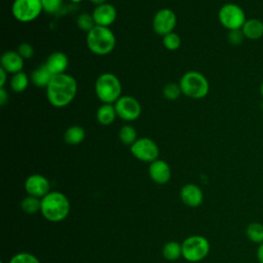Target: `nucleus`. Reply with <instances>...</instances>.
Instances as JSON below:
<instances>
[{
    "instance_id": "f257e3e1",
    "label": "nucleus",
    "mask_w": 263,
    "mask_h": 263,
    "mask_svg": "<svg viewBox=\"0 0 263 263\" xmlns=\"http://www.w3.org/2000/svg\"><path fill=\"white\" fill-rule=\"evenodd\" d=\"M76 92L77 82L75 78L66 73L53 75L46 87L47 100L57 108L69 105L74 100Z\"/></svg>"
},
{
    "instance_id": "f03ea898",
    "label": "nucleus",
    "mask_w": 263,
    "mask_h": 263,
    "mask_svg": "<svg viewBox=\"0 0 263 263\" xmlns=\"http://www.w3.org/2000/svg\"><path fill=\"white\" fill-rule=\"evenodd\" d=\"M88 49L97 55H106L110 53L116 44L114 33L108 27L96 26L86 36Z\"/></svg>"
},
{
    "instance_id": "7ed1b4c3",
    "label": "nucleus",
    "mask_w": 263,
    "mask_h": 263,
    "mask_svg": "<svg viewBox=\"0 0 263 263\" xmlns=\"http://www.w3.org/2000/svg\"><path fill=\"white\" fill-rule=\"evenodd\" d=\"M69 211V200L61 192H49L41 199V213L51 222H59L65 219Z\"/></svg>"
},
{
    "instance_id": "20e7f679",
    "label": "nucleus",
    "mask_w": 263,
    "mask_h": 263,
    "mask_svg": "<svg viewBox=\"0 0 263 263\" xmlns=\"http://www.w3.org/2000/svg\"><path fill=\"white\" fill-rule=\"evenodd\" d=\"M95 90L101 102L104 104H112L121 97V83L116 75L103 73L96 80Z\"/></svg>"
},
{
    "instance_id": "39448f33",
    "label": "nucleus",
    "mask_w": 263,
    "mask_h": 263,
    "mask_svg": "<svg viewBox=\"0 0 263 263\" xmlns=\"http://www.w3.org/2000/svg\"><path fill=\"white\" fill-rule=\"evenodd\" d=\"M182 93L192 99H202L210 90V83L205 76L197 71L185 73L179 82Z\"/></svg>"
},
{
    "instance_id": "423d86ee",
    "label": "nucleus",
    "mask_w": 263,
    "mask_h": 263,
    "mask_svg": "<svg viewBox=\"0 0 263 263\" xmlns=\"http://www.w3.org/2000/svg\"><path fill=\"white\" fill-rule=\"evenodd\" d=\"M218 20L225 29L231 31L241 29L247 17L243 9L238 4L226 3L219 9Z\"/></svg>"
},
{
    "instance_id": "0eeeda50",
    "label": "nucleus",
    "mask_w": 263,
    "mask_h": 263,
    "mask_svg": "<svg viewBox=\"0 0 263 263\" xmlns=\"http://www.w3.org/2000/svg\"><path fill=\"white\" fill-rule=\"evenodd\" d=\"M210 251V243L208 239L200 235H193L184 240L182 243L183 257L191 262L202 260Z\"/></svg>"
},
{
    "instance_id": "6e6552de",
    "label": "nucleus",
    "mask_w": 263,
    "mask_h": 263,
    "mask_svg": "<svg viewBox=\"0 0 263 263\" xmlns=\"http://www.w3.org/2000/svg\"><path fill=\"white\" fill-rule=\"evenodd\" d=\"M41 0H14L11 12L21 23H30L36 20L42 11Z\"/></svg>"
},
{
    "instance_id": "1a4fd4ad",
    "label": "nucleus",
    "mask_w": 263,
    "mask_h": 263,
    "mask_svg": "<svg viewBox=\"0 0 263 263\" xmlns=\"http://www.w3.org/2000/svg\"><path fill=\"white\" fill-rule=\"evenodd\" d=\"M116 114L125 121H134L141 115V105L139 101L130 96H121L115 102Z\"/></svg>"
},
{
    "instance_id": "9d476101",
    "label": "nucleus",
    "mask_w": 263,
    "mask_h": 263,
    "mask_svg": "<svg viewBox=\"0 0 263 263\" xmlns=\"http://www.w3.org/2000/svg\"><path fill=\"white\" fill-rule=\"evenodd\" d=\"M133 155L142 161L152 162L158 157V147L156 143L149 138H140L132 146Z\"/></svg>"
},
{
    "instance_id": "9b49d317",
    "label": "nucleus",
    "mask_w": 263,
    "mask_h": 263,
    "mask_svg": "<svg viewBox=\"0 0 263 263\" xmlns=\"http://www.w3.org/2000/svg\"><path fill=\"white\" fill-rule=\"evenodd\" d=\"M177 24V16L175 12L170 8H162L158 10L152 22L153 30L158 35L164 36L175 29Z\"/></svg>"
},
{
    "instance_id": "f8f14e48",
    "label": "nucleus",
    "mask_w": 263,
    "mask_h": 263,
    "mask_svg": "<svg viewBox=\"0 0 263 263\" xmlns=\"http://www.w3.org/2000/svg\"><path fill=\"white\" fill-rule=\"evenodd\" d=\"M92 17L96 26L109 27L112 25L117 16L116 8L110 3H103L95 7L92 11Z\"/></svg>"
},
{
    "instance_id": "ddd939ff",
    "label": "nucleus",
    "mask_w": 263,
    "mask_h": 263,
    "mask_svg": "<svg viewBox=\"0 0 263 263\" xmlns=\"http://www.w3.org/2000/svg\"><path fill=\"white\" fill-rule=\"evenodd\" d=\"M25 188L31 196L35 197H44L49 193V183L47 179L38 174L32 175L26 180Z\"/></svg>"
},
{
    "instance_id": "4468645a",
    "label": "nucleus",
    "mask_w": 263,
    "mask_h": 263,
    "mask_svg": "<svg viewBox=\"0 0 263 263\" xmlns=\"http://www.w3.org/2000/svg\"><path fill=\"white\" fill-rule=\"evenodd\" d=\"M1 68L7 73L16 74L22 72L24 68V59L18 54L17 51L8 50L1 55Z\"/></svg>"
},
{
    "instance_id": "2eb2a0df",
    "label": "nucleus",
    "mask_w": 263,
    "mask_h": 263,
    "mask_svg": "<svg viewBox=\"0 0 263 263\" xmlns=\"http://www.w3.org/2000/svg\"><path fill=\"white\" fill-rule=\"evenodd\" d=\"M149 175L154 182L165 184L171 179V168L164 160L156 159L149 166Z\"/></svg>"
},
{
    "instance_id": "dca6fc26",
    "label": "nucleus",
    "mask_w": 263,
    "mask_h": 263,
    "mask_svg": "<svg viewBox=\"0 0 263 263\" xmlns=\"http://www.w3.org/2000/svg\"><path fill=\"white\" fill-rule=\"evenodd\" d=\"M68 58L62 51L52 52L46 60L45 66L52 75H59L65 73L68 67Z\"/></svg>"
},
{
    "instance_id": "f3484780",
    "label": "nucleus",
    "mask_w": 263,
    "mask_h": 263,
    "mask_svg": "<svg viewBox=\"0 0 263 263\" xmlns=\"http://www.w3.org/2000/svg\"><path fill=\"white\" fill-rule=\"evenodd\" d=\"M181 198L189 206H198L202 202V192L198 186L187 184L181 190Z\"/></svg>"
},
{
    "instance_id": "a211bd4d",
    "label": "nucleus",
    "mask_w": 263,
    "mask_h": 263,
    "mask_svg": "<svg viewBox=\"0 0 263 263\" xmlns=\"http://www.w3.org/2000/svg\"><path fill=\"white\" fill-rule=\"evenodd\" d=\"M241 31L246 39L259 40L263 37V22L257 17L247 18Z\"/></svg>"
},
{
    "instance_id": "6ab92c4d",
    "label": "nucleus",
    "mask_w": 263,
    "mask_h": 263,
    "mask_svg": "<svg viewBox=\"0 0 263 263\" xmlns=\"http://www.w3.org/2000/svg\"><path fill=\"white\" fill-rule=\"evenodd\" d=\"M52 74L46 68L45 64L37 67L31 74V81L37 87H47L52 78Z\"/></svg>"
},
{
    "instance_id": "aec40b11",
    "label": "nucleus",
    "mask_w": 263,
    "mask_h": 263,
    "mask_svg": "<svg viewBox=\"0 0 263 263\" xmlns=\"http://www.w3.org/2000/svg\"><path fill=\"white\" fill-rule=\"evenodd\" d=\"M116 116V110L112 104H103L97 110V119L103 125L111 124Z\"/></svg>"
},
{
    "instance_id": "412c9836",
    "label": "nucleus",
    "mask_w": 263,
    "mask_h": 263,
    "mask_svg": "<svg viewBox=\"0 0 263 263\" xmlns=\"http://www.w3.org/2000/svg\"><path fill=\"white\" fill-rule=\"evenodd\" d=\"M85 138L84 129L79 125H72L65 132L64 140L69 145H77Z\"/></svg>"
},
{
    "instance_id": "4be33fe9",
    "label": "nucleus",
    "mask_w": 263,
    "mask_h": 263,
    "mask_svg": "<svg viewBox=\"0 0 263 263\" xmlns=\"http://www.w3.org/2000/svg\"><path fill=\"white\" fill-rule=\"evenodd\" d=\"M248 238L255 243H263V224L260 222H252L246 228Z\"/></svg>"
},
{
    "instance_id": "5701e85b",
    "label": "nucleus",
    "mask_w": 263,
    "mask_h": 263,
    "mask_svg": "<svg viewBox=\"0 0 263 263\" xmlns=\"http://www.w3.org/2000/svg\"><path fill=\"white\" fill-rule=\"evenodd\" d=\"M28 84H29V77L23 71L16 74H13V76L10 79V87L15 92L24 91L28 87Z\"/></svg>"
},
{
    "instance_id": "b1692460",
    "label": "nucleus",
    "mask_w": 263,
    "mask_h": 263,
    "mask_svg": "<svg viewBox=\"0 0 263 263\" xmlns=\"http://www.w3.org/2000/svg\"><path fill=\"white\" fill-rule=\"evenodd\" d=\"M119 140L122 144L124 145H133L138 139H137V130L135 129L134 126L132 125H123L120 129H119V134H118Z\"/></svg>"
},
{
    "instance_id": "393cba45",
    "label": "nucleus",
    "mask_w": 263,
    "mask_h": 263,
    "mask_svg": "<svg viewBox=\"0 0 263 263\" xmlns=\"http://www.w3.org/2000/svg\"><path fill=\"white\" fill-rule=\"evenodd\" d=\"M162 253L167 260H176L182 254V246L176 241H170L163 247Z\"/></svg>"
},
{
    "instance_id": "a878e982",
    "label": "nucleus",
    "mask_w": 263,
    "mask_h": 263,
    "mask_svg": "<svg viewBox=\"0 0 263 263\" xmlns=\"http://www.w3.org/2000/svg\"><path fill=\"white\" fill-rule=\"evenodd\" d=\"M22 209L28 214H35L37 211L41 210V200L35 196H28L22 201Z\"/></svg>"
},
{
    "instance_id": "bb28decb",
    "label": "nucleus",
    "mask_w": 263,
    "mask_h": 263,
    "mask_svg": "<svg viewBox=\"0 0 263 263\" xmlns=\"http://www.w3.org/2000/svg\"><path fill=\"white\" fill-rule=\"evenodd\" d=\"M77 26L80 30L88 33L91 29L96 27V23L93 21L92 14H89L87 12L80 13L77 17Z\"/></svg>"
},
{
    "instance_id": "cd10ccee",
    "label": "nucleus",
    "mask_w": 263,
    "mask_h": 263,
    "mask_svg": "<svg viewBox=\"0 0 263 263\" xmlns=\"http://www.w3.org/2000/svg\"><path fill=\"white\" fill-rule=\"evenodd\" d=\"M162 42H163V45L166 49L176 50L181 45V38L177 33L171 32V33L163 36Z\"/></svg>"
},
{
    "instance_id": "c85d7f7f",
    "label": "nucleus",
    "mask_w": 263,
    "mask_h": 263,
    "mask_svg": "<svg viewBox=\"0 0 263 263\" xmlns=\"http://www.w3.org/2000/svg\"><path fill=\"white\" fill-rule=\"evenodd\" d=\"M181 93H182L181 87L177 83H167L163 87V96L167 100H176L180 97Z\"/></svg>"
},
{
    "instance_id": "c756f323",
    "label": "nucleus",
    "mask_w": 263,
    "mask_h": 263,
    "mask_svg": "<svg viewBox=\"0 0 263 263\" xmlns=\"http://www.w3.org/2000/svg\"><path fill=\"white\" fill-rule=\"evenodd\" d=\"M42 9L47 13H55L60 10L63 0H41Z\"/></svg>"
},
{
    "instance_id": "7c9ffc66",
    "label": "nucleus",
    "mask_w": 263,
    "mask_h": 263,
    "mask_svg": "<svg viewBox=\"0 0 263 263\" xmlns=\"http://www.w3.org/2000/svg\"><path fill=\"white\" fill-rule=\"evenodd\" d=\"M9 263H40L36 257L28 253L16 254Z\"/></svg>"
},
{
    "instance_id": "2f4dec72",
    "label": "nucleus",
    "mask_w": 263,
    "mask_h": 263,
    "mask_svg": "<svg viewBox=\"0 0 263 263\" xmlns=\"http://www.w3.org/2000/svg\"><path fill=\"white\" fill-rule=\"evenodd\" d=\"M227 39H228V42L230 44H232V45H239L243 41L245 36H243V33H242L241 29L231 30V31H228Z\"/></svg>"
},
{
    "instance_id": "473e14b6",
    "label": "nucleus",
    "mask_w": 263,
    "mask_h": 263,
    "mask_svg": "<svg viewBox=\"0 0 263 263\" xmlns=\"http://www.w3.org/2000/svg\"><path fill=\"white\" fill-rule=\"evenodd\" d=\"M17 52L23 59H30L34 55V48L31 46V44L27 42H23L18 45Z\"/></svg>"
},
{
    "instance_id": "72a5a7b5",
    "label": "nucleus",
    "mask_w": 263,
    "mask_h": 263,
    "mask_svg": "<svg viewBox=\"0 0 263 263\" xmlns=\"http://www.w3.org/2000/svg\"><path fill=\"white\" fill-rule=\"evenodd\" d=\"M8 100L7 91L4 89V87H0V105L4 106Z\"/></svg>"
},
{
    "instance_id": "f704fd0d",
    "label": "nucleus",
    "mask_w": 263,
    "mask_h": 263,
    "mask_svg": "<svg viewBox=\"0 0 263 263\" xmlns=\"http://www.w3.org/2000/svg\"><path fill=\"white\" fill-rule=\"evenodd\" d=\"M256 255H257V259H258L259 263H263V243L259 245Z\"/></svg>"
},
{
    "instance_id": "c9c22d12",
    "label": "nucleus",
    "mask_w": 263,
    "mask_h": 263,
    "mask_svg": "<svg viewBox=\"0 0 263 263\" xmlns=\"http://www.w3.org/2000/svg\"><path fill=\"white\" fill-rule=\"evenodd\" d=\"M0 74H1V79H0V87H4V84L6 82V74L7 72L4 69H0Z\"/></svg>"
},
{
    "instance_id": "e433bc0d",
    "label": "nucleus",
    "mask_w": 263,
    "mask_h": 263,
    "mask_svg": "<svg viewBox=\"0 0 263 263\" xmlns=\"http://www.w3.org/2000/svg\"><path fill=\"white\" fill-rule=\"evenodd\" d=\"M91 3H93V4H96V6H98V5H101V4H103V3H106L105 1L106 0H89Z\"/></svg>"
},
{
    "instance_id": "4c0bfd02",
    "label": "nucleus",
    "mask_w": 263,
    "mask_h": 263,
    "mask_svg": "<svg viewBox=\"0 0 263 263\" xmlns=\"http://www.w3.org/2000/svg\"><path fill=\"white\" fill-rule=\"evenodd\" d=\"M260 95H261V97L263 99V81H262V83L260 85Z\"/></svg>"
},
{
    "instance_id": "58836bf2",
    "label": "nucleus",
    "mask_w": 263,
    "mask_h": 263,
    "mask_svg": "<svg viewBox=\"0 0 263 263\" xmlns=\"http://www.w3.org/2000/svg\"><path fill=\"white\" fill-rule=\"evenodd\" d=\"M71 2H73V3H79V2H81L82 0H70Z\"/></svg>"
},
{
    "instance_id": "ea45409f",
    "label": "nucleus",
    "mask_w": 263,
    "mask_h": 263,
    "mask_svg": "<svg viewBox=\"0 0 263 263\" xmlns=\"http://www.w3.org/2000/svg\"><path fill=\"white\" fill-rule=\"evenodd\" d=\"M1 263H3V262H1Z\"/></svg>"
}]
</instances>
